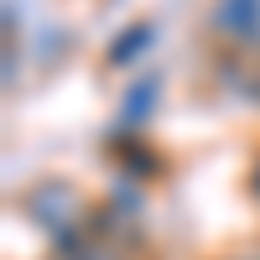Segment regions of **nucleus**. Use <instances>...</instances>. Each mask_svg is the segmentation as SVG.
I'll return each mask as SVG.
<instances>
[{"instance_id": "nucleus-1", "label": "nucleus", "mask_w": 260, "mask_h": 260, "mask_svg": "<svg viewBox=\"0 0 260 260\" xmlns=\"http://www.w3.org/2000/svg\"><path fill=\"white\" fill-rule=\"evenodd\" d=\"M26 219L47 229V240L62 250V255H73L89 234H83V219H89V203H83V192L73 182H37L26 192Z\"/></svg>"}, {"instance_id": "nucleus-2", "label": "nucleus", "mask_w": 260, "mask_h": 260, "mask_svg": "<svg viewBox=\"0 0 260 260\" xmlns=\"http://www.w3.org/2000/svg\"><path fill=\"white\" fill-rule=\"evenodd\" d=\"M213 31L240 42V47H255L260 42V0H213Z\"/></svg>"}, {"instance_id": "nucleus-3", "label": "nucleus", "mask_w": 260, "mask_h": 260, "mask_svg": "<svg viewBox=\"0 0 260 260\" xmlns=\"http://www.w3.org/2000/svg\"><path fill=\"white\" fill-rule=\"evenodd\" d=\"M151 42H156V26H151V21H136V26H125L115 42H110V68H130V62H136Z\"/></svg>"}, {"instance_id": "nucleus-4", "label": "nucleus", "mask_w": 260, "mask_h": 260, "mask_svg": "<svg viewBox=\"0 0 260 260\" xmlns=\"http://www.w3.org/2000/svg\"><path fill=\"white\" fill-rule=\"evenodd\" d=\"M151 104H156V78H146V83H136V89L125 94V120L136 125L141 115H151Z\"/></svg>"}, {"instance_id": "nucleus-5", "label": "nucleus", "mask_w": 260, "mask_h": 260, "mask_svg": "<svg viewBox=\"0 0 260 260\" xmlns=\"http://www.w3.org/2000/svg\"><path fill=\"white\" fill-rule=\"evenodd\" d=\"M62 260H120V250L110 245V240H99V234H89L73 255H62Z\"/></svg>"}, {"instance_id": "nucleus-6", "label": "nucleus", "mask_w": 260, "mask_h": 260, "mask_svg": "<svg viewBox=\"0 0 260 260\" xmlns=\"http://www.w3.org/2000/svg\"><path fill=\"white\" fill-rule=\"evenodd\" d=\"M250 187H255V198H260V161H255V172H250Z\"/></svg>"}]
</instances>
